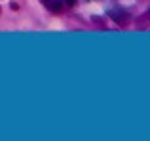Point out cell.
I'll return each mask as SVG.
<instances>
[{
    "mask_svg": "<svg viewBox=\"0 0 150 141\" xmlns=\"http://www.w3.org/2000/svg\"><path fill=\"white\" fill-rule=\"evenodd\" d=\"M110 17H112L118 25H127L129 23V14L124 11V10H120V8H118V10H110Z\"/></svg>",
    "mask_w": 150,
    "mask_h": 141,
    "instance_id": "obj_1",
    "label": "cell"
},
{
    "mask_svg": "<svg viewBox=\"0 0 150 141\" xmlns=\"http://www.w3.org/2000/svg\"><path fill=\"white\" fill-rule=\"evenodd\" d=\"M44 2H46V6H48L51 11H61V8H63L61 0H44Z\"/></svg>",
    "mask_w": 150,
    "mask_h": 141,
    "instance_id": "obj_2",
    "label": "cell"
},
{
    "mask_svg": "<svg viewBox=\"0 0 150 141\" xmlns=\"http://www.w3.org/2000/svg\"><path fill=\"white\" fill-rule=\"evenodd\" d=\"M63 2H65V4H67V6H72V4H74V2H76V0H63Z\"/></svg>",
    "mask_w": 150,
    "mask_h": 141,
    "instance_id": "obj_3",
    "label": "cell"
}]
</instances>
